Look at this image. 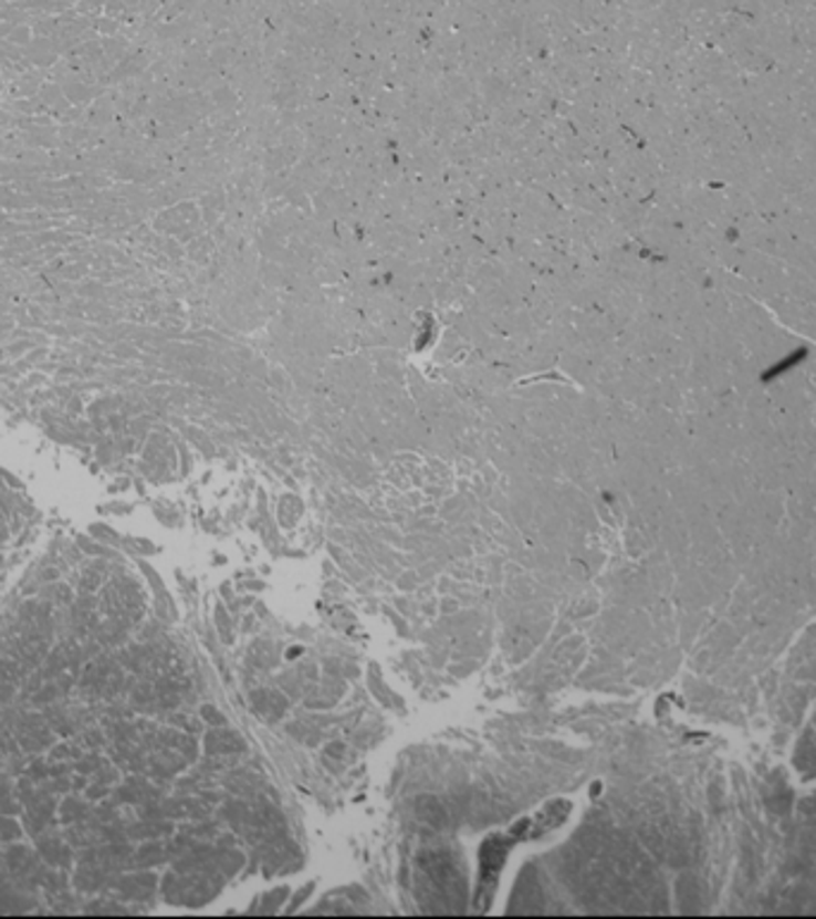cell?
<instances>
[{
    "label": "cell",
    "instance_id": "obj_1",
    "mask_svg": "<svg viewBox=\"0 0 816 919\" xmlns=\"http://www.w3.org/2000/svg\"><path fill=\"white\" fill-rule=\"evenodd\" d=\"M170 647L127 556L70 533L0 602V915L119 912L170 871Z\"/></svg>",
    "mask_w": 816,
    "mask_h": 919
},
{
    "label": "cell",
    "instance_id": "obj_2",
    "mask_svg": "<svg viewBox=\"0 0 816 919\" xmlns=\"http://www.w3.org/2000/svg\"><path fill=\"white\" fill-rule=\"evenodd\" d=\"M714 49H719L723 55H729L745 74H760L774 67V60H771L762 41L757 20L745 12H729Z\"/></svg>",
    "mask_w": 816,
    "mask_h": 919
},
{
    "label": "cell",
    "instance_id": "obj_3",
    "mask_svg": "<svg viewBox=\"0 0 816 919\" xmlns=\"http://www.w3.org/2000/svg\"><path fill=\"white\" fill-rule=\"evenodd\" d=\"M527 826H531V822H519L509 834L494 836V838L485 840V846H482L480 879H478V910H485L490 906L492 894L496 888L499 871H502V867H504V857L511 850L513 843L519 840L523 828H527Z\"/></svg>",
    "mask_w": 816,
    "mask_h": 919
}]
</instances>
